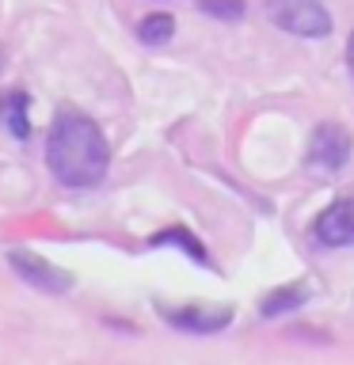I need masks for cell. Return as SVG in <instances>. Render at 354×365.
Here are the masks:
<instances>
[{"label": "cell", "instance_id": "5", "mask_svg": "<svg viewBox=\"0 0 354 365\" xmlns=\"http://www.w3.org/2000/svg\"><path fill=\"white\" fill-rule=\"evenodd\" d=\"M160 316L168 319L171 327L187 331V335H213L233 324V308H210V304H187V308H168L160 304Z\"/></svg>", "mask_w": 354, "mask_h": 365}, {"label": "cell", "instance_id": "1", "mask_svg": "<svg viewBox=\"0 0 354 365\" xmlns=\"http://www.w3.org/2000/svg\"><path fill=\"white\" fill-rule=\"evenodd\" d=\"M46 168L61 187L73 190L99 187L111 168V145L103 137L99 122L69 107L57 110L50 133H46Z\"/></svg>", "mask_w": 354, "mask_h": 365}, {"label": "cell", "instance_id": "6", "mask_svg": "<svg viewBox=\"0 0 354 365\" xmlns=\"http://www.w3.org/2000/svg\"><path fill=\"white\" fill-rule=\"evenodd\" d=\"M313 236L320 247H350L354 244V198L331 202L324 213L316 217Z\"/></svg>", "mask_w": 354, "mask_h": 365}, {"label": "cell", "instance_id": "2", "mask_svg": "<svg viewBox=\"0 0 354 365\" xmlns=\"http://www.w3.org/2000/svg\"><path fill=\"white\" fill-rule=\"evenodd\" d=\"M267 16L297 38H328L331 11L324 0H267Z\"/></svg>", "mask_w": 354, "mask_h": 365}, {"label": "cell", "instance_id": "9", "mask_svg": "<svg viewBox=\"0 0 354 365\" xmlns=\"http://www.w3.org/2000/svg\"><path fill=\"white\" fill-rule=\"evenodd\" d=\"M148 244H153V247H179V251H187V255L194 259V262H206V267H210V255H206V247L198 244V236H194V232H187V228H164V232H156L153 240H148Z\"/></svg>", "mask_w": 354, "mask_h": 365}, {"label": "cell", "instance_id": "3", "mask_svg": "<svg viewBox=\"0 0 354 365\" xmlns=\"http://www.w3.org/2000/svg\"><path fill=\"white\" fill-rule=\"evenodd\" d=\"M350 153H354L350 133L343 130L339 122H320L316 130H313V137H308L305 168L308 171H339L350 160Z\"/></svg>", "mask_w": 354, "mask_h": 365}, {"label": "cell", "instance_id": "10", "mask_svg": "<svg viewBox=\"0 0 354 365\" xmlns=\"http://www.w3.org/2000/svg\"><path fill=\"white\" fill-rule=\"evenodd\" d=\"M171 34H176V19L168 11H156V16H145L137 23V38L145 46H164V42H171Z\"/></svg>", "mask_w": 354, "mask_h": 365}, {"label": "cell", "instance_id": "12", "mask_svg": "<svg viewBox=\"0 0 354 365\" xmlns=\"http://www.w3.org/2000/svg\"><path fill=\"white\" fill-rule=\"evenodd\" d=\"M347 68L354 73V34H350V42H347Z\"/></svg>", "mask_w": 354, "mask_h": 365}, {"label": "cell", "instance_id": "4", "mask_svg": "<svg viewBox=\"0 0 354 365\" xmlns=\"http://www.w3.org/2000/svg\"><path fill=\"white\" fill-rule=\"evenodd\" d=\"M8 267L16 270L27 285H34V289H42V293L57 297V293L73 289V274L61 270V267H54V262H46L42 255H34V251H11Z\"/></svg>", "mask_w": 354, "mask_h": 365}, {"label": "cell", "instance_id": "11", "mask_svg": "<svg viewBox=\"0 0 354 365\" xmlns=\"http://www.w3.org/2000/svg\"><path fill=\"white\" fill-rule=\"evenodd\" d=\"M198 8L206 11V16H213V19H221V23H236V19H244V0H198Z\"/></svg>", "mask_w": 354, "mask_h": 365}, {"label": "cell", "instance_id": "7", "mask_svg": "<svg viewBox=\"0 0 354 365\" xmlns=\"http://www.w3.org/2000/svg\"><path fill=\"white\" fill-rule=\"evenodd\" d=\"M0 118H4L8 133L16 137V141H27L31 137V96L27 91H8L4 99H0Z\"/></svg>", "mask_w": 354, "mask_h": 365}, {"label": "cell", "instance_id": "8", "mask_svg": "<svg viewBox=\"0 0 354 365\" xmlns=\"http://www.w3.org/2000/svg\"><path fill=\"white\" fill-rule=\"evenodd\" d=\"M308 297H313V289H308L305 282H293V285H282V289H274L263 297V304H259V312L274 319V316H285V312H293V308H301L308 304Z\"/></svg>", "mask_w": 354, "mask_h": 365}]
</instances>
